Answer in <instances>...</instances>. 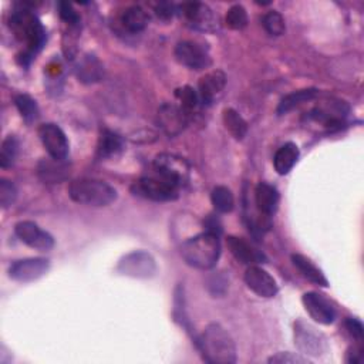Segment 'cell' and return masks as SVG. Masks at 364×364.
I'll return each mask as SVG.
<instances>
[{"instance_id":"1","label":"cell","mask_w":364,"mask_h":364,"mask_svg":"<svg viewBox=\"0 0 364 364\" xmlns=\"http://www.w3.org/2000/svg\"><path fill=\"white\" fill-rule=\"evenodd\" d=\"M198 347L205 361L211 364L237 363V346L231 334L221 325H209L198 340Z\"/></svg>"},{"instance_id":"2","label":"cell","mask_w":364,"mask_h":364,"mask_svg":"<svg viewBox=\"0 0 364 364\" xmlns=\"http://www.w3.org/2000/svg\"><path fill=\"white\" fill-rule=\"evenodd\" d=\"M181 255L192 268L202 270L213 268L221 256L220 235L205 231L188 239L181 248Z\"/></svg>"},{"instance_id":"3","label":"cell","mask_w":364,"mask_h":364,"mask_svg":"<svg viewBox=\"0 0 364 364\" xmlns=\"http://www.w3.org/2000/svg\"><path fill=\"white\" fill-rule=\"evenodd\" d=\"M11 29L19 40L26 43V58H32V56L36 54L46 42L44 27L42 26L37 16L26 5H22L15 12H12Z\"/></svg>"},{"instance_id":"4","label":"cell","mask_w":364,"mask_h":364,"mask_svg":"<svg viewBox=\"0 0 364 364\" xmlns=\"http://www.w3.org/2000/svg\"><path fill=\"white\" fill-rule=\"evenodd\" d=\"M68 195L75 202L89 206H107L117 199V191L110 184L92 178L73 181Z\"/></svg>"},{"instance_id":"5","label":"cell","mask_w":364,"mask_h":364,"mask_svg":"<svg viewBox=\"0 0 364 364\" xmlns=\"http://www.w3.org/2000/svg\"><path fill=\"white\" fill-rule=\"evenodd\" d=\"M180 187H177L175 184L165 180L157 172L139 178L132 185L134 195L156 202L175 201L180 196Z\"/></svg>"},{"instance_id":"6","label":"cell","mask_w":364,"mask_h":364,"mask_svg":"<svg viewBox=\"0 0 364 364\" xmlns=\"http://www.w3.org/2000/svg\"><path fill=\"white\" fill-rule=\"evenodd\" d=\"M154 172L160 174L161 177L181 188L188 181L189 165L185 160L180 157L171 154H161L154 161Z\"/></svg>"},{"instance_id":"7","label":"cell","mask_w":364,"mask_h":364,"mask_svg":"<svg viewBox=\"0 0 364 364\" xmlns=\"http://www.w3.org/2000/svg\"><path fill=\"white\" fill-rule=\"evenodd\" d=\"M118 272L131 277L147 279L154 276V273L157 272V265L150 253L138 251L127 255L118 263Z\"/></svg>"},{"instance_id":"8","label":"cell","mask_w":364,"mask_h":364,"mask_svg":"<svg viewBox=\"0 0 364 364\" xmlns=\"http://www.w3.org/2000/svg\"><path fill=\"white\" fill-rule=\"evenodd\" d=\"M39 135H40V139L44 145L46 151L49 153V156L53 158V160H57V161H64L68 156V139L64 134V131L56 125V124H51V123H47V124H43L39 130Z\"/></svg>"},{"instance_id":"9","label":"cell","mask_w":364,"mask_h":364,"mask_svg":"<svg viewBox=\"0 0 364 364\" xmlns=\"http://www.w3.org/2000/svg\"><path fill=\"white\" fill-rule=\"evenodd\" d=\"M175 57L182 65L191 70H203L211 65L208 50L202 44L192 40L178 43L175 47Z\"/></svg>"},{"instance_id":"10","label":"cell","mask_w":364,"mask_h":364,"mask_svg":"<svg viewBox=\"0 0 364 364\" xmlns=\"http://www.w3.org/2000/svg\"><path fill=\"white\" fill-rule=\"evenodd\" d=\"M180 11L191 27L202 32H215L218 29V18H215L213 12L203 4H184L180 6Z\"/></svg>"},{"instance_id":"11","label":"cell","mask_w":364,"mask_h":364,"mask_svg":"<svg viewBox=\"0 0 364 364\" xmlns=\"http://www.w3.org/2000/svg\"><path fill=\"white\" fill-rule=\"evenodd\" d=\"M188 120H189V114L181 106H175L170 103L163 104L157 115V121L161 130L170 137L180 135L187 128Z\"/></svg>"},{"instance_id":"12","label":"cell","mask_w":364,"mask_h":364,"mask_svg":"<svg viewBox=\"0 0 364 364\" xmlns=\"http://www.w3.org/2000/svg\"><path fill=\"white\" fill-rule=\"evenodd\" d=\"M245 283L253 294H256L261 298L270 299L275 298L279 292V286L273 276H270L265 269H262L258 265L249 266L246 269Z\"/></svg>"},{"instance_id":"13","label":"cell","mask_w":364,"mask_h":364,"mask_svg":"<svg viewBox=\"0 0 364 364\" xmlns=\"http://www.w3.org/2000/svg\"><path fill=\"white\" fill-rule=\"evenodd\" d=\"M15 232L23 244L37 251H50L54 246L53 237L32 221L19 222L15 228Z\"/></svg>"},{"instance_id":"14","label":"cell","mask_w":364,"mask_h":364,"mask_svg":"<svg viewBox=\"0 0 364 364\" xmlns=\"http://www.w3.org/2000/svg\"><path fill=\"white\" fill-rule=\"evenodd\" d=\"M50 262L44 258H27L16 261L9 268V276L18 282H33L47 273Z\"/></svg>"},{"instance_id":"15","label":"cell","mask_w":364,"mask_h":364,"mask_svg":"<svg viewBox=\"0 0 364 364\" xmlns=\"http://www.w3.org/2000/svg\"><path fill=\"white\" fill-rule=\"evenodd\" d=\"M303 306L309 316L320 325H332L336 319V309L323 295L318 292H308L302 298Z\"/></svg>"},{"instance_id":"16","label":"cell","mask_w":364,"mask_h":364,"mask_svg":"<svg viewBox=\"0 0 364 364\" xmlns=\"http://www.w3.org/2000/svg\"><path fill=\"white\" fill-rule=\"evenodd\" d=\"M296 336V344L298 347L305 353L310 356H320L326 350V340L320 333H316L313 327L298 323L295 329Z\"/></svg>"},{"instance_id":"17","label":"cell","mask_w":364,"mask_h":364,"mask_svg":"<svg viewBox=\"0 0 364 364\" xmlns=\"http://www.w3.org/2000/svg\"><path fill=\"white\" fill-rule=\"evenodd\" d=\"M227 86V76L221 70H213L205 75L198 84V96L202 104H211Z\"/></svg>"},{"instance_id":"18","label":"cell","mask_w":364,"mask_h":364,"mask_svg":"<svg viewBox=\"0 0 364 364\" xmlns=\"http://www.w3.org/2000/svg\"><path fill=\"white\" fill-rule=\"evenodd\" d=\"M227 245H228V249L231 251V253L234 255V258L244 265L253 266V265L263 263L266 261L265 255L261 251H258L253 245H251L248 241H245L244 238L228 237Z\"/></svg>"},{"instance_id":"19","label":"cell","mask_w":364,"mask_h":364,"mask_svg":"<svg viewBox=\"0 0 364 364\" xmlns=\"http://www.w3.org/2000/svg\"><path fill=\"white\" fill-rule=\"evenodd\" d=\"M255 203L258 206L259 213L270 218L279 205V192L275 187L261 182L255 189Z\"/></svg>"},{"instance_id":"20","label":"cell","mask_w":364,"mask_h":364,"mask_svg":"<svg viewBox=\"0 0 364 364\" xmlns=\"http://www.w3.org/2000/svg\"><path fill=\"white\" fill-rule=\"evenodd\" d=\"M299 149L295 142H286L276 151L273 158L275 170L279 175H286L296 165L299 160Z\"/></svg>"},{"instance_id":"21","label":"cell","mask_w":364,"mask_h":364,"mask_svg":"<svg viewBox=\"0 0 364 364\" xmlns=\"http://www.w3.org/2000/svg\"><path fill=\"white\" fill-rule=\"evenodd\" d=\"M292 262H294V265L296 266V269H298L308 280H310L312 283H316V284L323 286V287H327V286H329V282H327V279L325 277V275L322 273V270H320L310 259H308L306 256L299 255V253H295V255H292Z\"/></svg>"},{"instance_id":"22","label":"cell","mask_w":364,"mask_h":364,"mask_svg":"<svg viewBox=\"0 0 364 364\" xmlns=\"http://www.w3.org/2000/svg\"><path fill=\"white\" fill-rule=\"evenodd\" d=\"M124 147L123 138L110 130L101 131L100 139H99V147H97V154L100 158H110L113 156H117Z\"/></svg>"},{"instance_id":"23","label":"cell","mask_w":364,"mask_h":364,"mask_svg":"<svg viewBox=\"0 0 364 364\" xmlns=\"http://www.w3.org/2000/svg\"><path fill=\"white\" fill-rule=\"evenodd\" d=\"M77 76L80 82L92 84L103 77V65L94 56H86L77 65Z\"/></svg>"},{"instance_id":"24","label":"cell","mask_w":364,"mask_h":364,"mask_svg":"<svg viewBox=\"0 0 364 364\" xmlns=\"http://www.w3.org/2000/svg\"><path fill=\"white\" fill-rule=\"evenodd\" d=\"M68 168L64 164V161H57V160H47L42 161L39 165V177L47 182V184H58L63 180L67 178Z\"/></svg>"},{"instance_id":"25","label":"cell","mask_w":364,"mask_h":364,"mask_svg":"<svg viewBox=\"0 0 364 364\" xmlns=\"http://www.w3.org/2000/svg\"><path fill=\"white\" fill-rule=\"evenodd\" d=\"M316 96H318L316 89H306V90H299V92H295V93H290V94L284 96L282 99V101L279 103L277 114L279 115L287 114L289 111H292L294 108L302 106L303 103L312 101Z\"/></svg>"},{"instance_id":"26","label":"cell","mask_w":364,"mask_h":364,"mask_svg":"<svg viewBox=\"0 0 364 364\" xmlns=\"http://www.w3.org/2000/svg\"><path fill=\"white\" fill-rule=\"evenodd\" d=\"M149 15L147 12H145L142 8L139 6H132V8H128L123 18H121V22H123V26L130 32V33H139L142 32L145 27H147L149 25Z\"/></svg>"},{"instance_id":"27","label":"cell","mask_w":364,"mask_h":364,"mask_svg":"<svg viewBox=\"0 0 364 364\" xmlns=\"http://www.w3.org/2000/svg\"><path fill=\"white\" fill-rule=\"evenodd\" d=\"M222 120L225 128L235 139H244L248 134V123L244 117L234 108H225L222 113Z\"/></svg>"},{"instance_id":"28","label":"cell","mask_w":364,"mask_h":364,"mask_svg":"<svg viewBox=\"0 0 364 364\" xmlns=\"http://www.w3.org/2000/svg\"><path fill=\"white\" fill-rule=\"evenodd\" d=\"M211 199H212L213 208L221 213H228L235 206V198L232 191L224 185H218L213 188L211 194Z\"/></svg>"},{"instance_id":"29","label":"cell","mask_w":364,"mask_h":364,"mask_svg":"<svg viewBox=\"0 0 364 364\" xmlns=\"http://www.w3.org/2000/svg\"><path fill=\"white\" fill-rule=\"evenodd\" d=\"M19 151V142L13 135H9L4 142L2 149H0V165L2 168H9L13 165Z\"/></svg>"},{"instance_id":"30","label":"cell","mask_w":364,"mask_h":364,"mask_svg":"<svg viewBox=\"0 0 364 364\" xmlns=\"http://www.w3.org/2000/svg\"><path fill=\"white\" fill-rule=\"evenodd\" d=\"M16 103V107L22 115V118L26 121V123H33L37 115H39V107H37V103L36 100H33L30 96L27 94H20L16 97L15 100Z\"/></svg>"},{"instance_id":"31","label":"cell","mask_w":364,"mask_h":364,"mask_svg":"<svg viewBox=\"0 0 364 364\" xmlns=\"http://www.w3.org/2000/svg\"><path fill=\"white\" fill-rule=\"evenodd\" d=\"M262 25L270 36H282L286 32V23H284L283 16L279 12H275V11L268 12L263 16Z\"/></svg>"},{"instance_id":"32","label":"cell","mask_w":364,"mask_h":364,"mask_svg":"<svg viewBox=\"0 0 364 364\" xmlns=\"http://www.w3.org/2000/svg\"><path fill=\"white\" fill-rule=\"evenodd\" d=\"M225 23L231 30H242L248 26V13L244 6H232L225 18Z\"/></svg>"},{"instance_id":"33","label":"cell","mask_w":364,"mask_h":364,"mask_svg":"<svg viewBox=\"0 0 364 364\" xmlns=\"http://www.w3.org/2000/svg\"><path fill=\"white\" fill-rule=\"evenodd\" d=\"M175 96L178 97V100L181 101V107L189 114L191 111H194L198 104L201 103L199 101V96H198V92L194 90L192 87L189 86H185L182 89H178Z\"/></svg>"},{"instance_id":"34","label":"cell","mask_w":364,"mask_h":364,"mask_svg":"<svg viewBox=\"0 0 364 364\" xmlns=\"http://www.w3.org/2000/svg\"><path fill=\"white\" fill-rule=\"evenodd\" d=\"M18 189L12 181L2 180L0 181V205L2 208H9L16 202Z\"/></svg>"},{"instance_id":"35","label":"cell","mask_w":364,"mask_h":364,"mask_svg":"<svg viewBox=\"0 0 364 364\" xmlns=\"http://www.w3.org/2000/svg\"><path fill=\"white\" fill-rule=\"evenodd\" d=\"M58 15L61 20H64L70 27H77L80 25V16L73 8V5L67 2H60L58 4Z\"/></svg>"},{"instance_id":"36","label":"cell","mask_w":364,"mask_h":364,"mask_svg":"<svg viewBox=\"0 0 364 364\" xmlns=\"http://www.w3.org/2000/svg\"><path fill=\"white\" fill-rule=\"evenodd\" d=\"M268 361L275 363V364H309L310 363L308 360V357H302V356L294 354V353H277V354L272 356Z\"/></svg>"},{"instance_id":"37","label":"cell","mask_w":364,"mask_h":364,"mask_svg":"<svg viewBox=\"0 0 364 364\" xmlns=\"http://www.w3.org/2000/svg\"><path fill=\"white\" fill-rule=\"evenodd\" d=\"M346 330L349 332V334L357 340V341H363V336H364V327H363V323L357 319H353V318H347L346 320Z\"/></svg>"},{"instance_id":"38","label":"cell","mask_w":364,"mask_h":364,"mask_svg":"<svg viewBox=\"0 0 364 364\" xmlns=\"http://www.w3.org/2000/svg\"><path fill=\"white\" fill-rule=\"evenodd\" d=\"M177 9L172 4H160L156 6V13L163 20H170L175 15Z\"/></svg>"},{"instance_id":"39","label":"cell","mask_w":364,"mask_h":364,"mask_svg":"<svg viewBox=\"0 0 364 364\" xmlns=\"http://www.w3.org/2000/svg\"><path fill=\"white\" fill-rule=\"evenodd\" d=\"M364 356H363V349L361 347H353L347 353V363L351 364H360L363 363Z\"/></svg>"}]
</instances>
